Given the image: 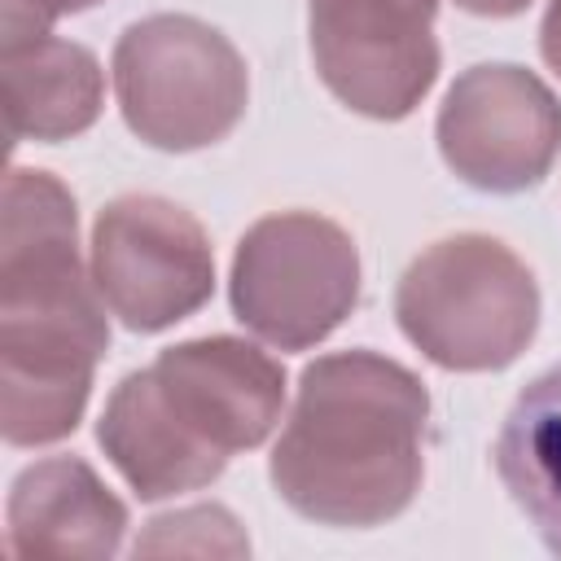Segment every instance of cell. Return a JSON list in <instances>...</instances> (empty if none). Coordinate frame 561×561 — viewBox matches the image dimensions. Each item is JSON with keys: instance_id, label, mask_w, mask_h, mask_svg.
Segmentation results:
<instances>
[{"instance_id": "obj_1", "label": "cell", "mask_w": 561, "mask_h": 561, "mask_svg": "<svg viewBox=\"0 0 561 561\" xmlns=\"http://www.w3.org/2000/svg\"><path fill=\"white\" fill-rule=\"evenodd\" d=\"M75 197L48 171L13 167L0 210V434L44 447L75 434L110 351L105 298L83 276Z\"/></svg>"}, {"instance_id": "obj_2", "label": "cell", "mask_w": 561, "mask_h": 561, "mask_svg": "<svg viewBox=\"0 0 561 561\" xmlns=\"http://www.w3.org/2000/svg\"><path fill=\"white\" fill-rule=\"evenodd\" d=\"M430 394L377 351L320 355L298 377L294 412L272 447L276 495L320 526H381L425 478Z\"/></svg>"}, {"instance_id": "obj_3", "label": "cell", "mask_w": 561, "mask_h": 561, "mask_svg": "<svg viewBox=\"0 0 561 561\" xmlns=\"http://www.w3.org/2000/svg\"><path fill=\"white\" fill-rule=\"evenodd\" d=\"M285 403V368L241 337H193L127 373L96 425L140 500L215 482L228 456L259 447Z\"/></svg>"}, {"instance_id": "obj_4", "label": "cell", "mask_w": 561, "mask_h": 561, "mask_svg": "<svg viewBox=\"0 0 561 561\" xmlns=\"http://www.w3.org/2000/svg\"><path fill=\"white\" fill-rule=\"evenodd\" d=\"M403 337L451 373L508 368L539 329V285L495 237L460 232L421 250L394 289Z\"/></svg>"}, {"instance_id": "obj_5", "label": "cell", "mask_w": 561, "mask_h": 561, "mask_svg": "<svg viewBox=\"0 0 561 561\" xmlns=\"http://www.w3.org/2000/svg\"><path fill=\"white\" fill-rule=\"evenodd\" d=\"M110 70L127 127L167 153L224 140L250 101V75L232 39L188 13L131 22Z\"/></svg>"}, {"instance_id": "obj_6", "label": "cell", "mask_w": 561, "mask_h": 561, "mask_svg": "<svg viewBox=\"0 0 561 561\" xmlns=\"http://www.w3.org/2000/svg\"><path fill=\"white\" fill-rule=\"evenodd\" d=\"M232 316L280 351L324 342L359 302V250L351 232L311 210L259 219L228 280Z\"/></svg>"}, {"instance_id": "obj_7", "label": "cell", "mask_w": 561, "mask_h": 561, "mask_svg": "<svg viewBox=\"0 0 561 561\" xmlns=\"http://www.w3.org/2000/svg\"><path fill=\"white\" fill-rule=\"evenodd\" d=\"M92 280L131 333L171 329L215 289L210 237L167 197H114L92 224Z\"/></svg>"}, {"instance_id": "obj_8", "label": "cell", "mask_w": 561, "mask_h": 561, "mask_svg": "<svg viewBox=\"0 0 561 561\" xmlns=\"http://www.w3.org/2000/svg\"><path fill=\"white\" fill-rule=\"evenodd\" d=\"M438 0H307L324 88L364 118H408L438 79Z\"/></svg>"}, {"instance_id": "obj_9", "label": "cell", "mask_w": 561, "mask_h": 561, "mask_svg": "<svg viewBox=\"0 0 561 561\" xmlns=\"http://www.w3.org/2000/svg\"><path fill=\"white\" fill-rule=\"evenodd\" d=\"M443 162L482 193L535 188L561 149V101L552 88L508 61L469 66L438 110Z\"/></svg>"}, {"instance_id": "obj_10", "label": "cell", "mask_w": 561, "mask_h": 561, "mask_svg": "<svg viewBox=\"0 0 561 561\" xmlns=\"http://www.w3.org/2000/svg\"><path fill=\"white\" fill-rule=\"evenodd\" d=\"M127 530L123 500L79 456H53L13 478L9 557H114Z\"/></svg>"}, {"instance_id": "obj_11", "label": "cell", "mask_w": 561, "mask_h": 561, "mask_svg": "<svg viewBox=\"0 0 561 561\" xmlns=\"http://www.w3.org/2000/svg\"><path fill=\"white\" fill-rule=\"evenodd\" d=\"M0 83H4V131L9 140H70L101 118L105 79L101 61L57 35H26L4 39L0 53Z\"/></svg>"}, {"instance_id": "obj_12", "label": "cell", "mask_w": 561, "mask_h": 561, "mask_svg": "<svg viewBox=\"0 0 561 561\" xmlns=\"http://www.w3.org/2000/svg\"><path fill=\"white\" fill-rule=\"evenodd\" d=\"M495 473L539 539L561 557V364L513 399L495 438Z\"/></svg>"}, {"instance_id": "obj_13", "label": "cell", "mask_w": 561, "mask_h": 561, "mask_svg": "<svg viewBox=\"0 0 561 561\" xmlns=\"http://www.w3.org/2000/svg\"><path fill=\"white\" fill-rule=\"evenodd\" d=\"M171 552H193V557H245L250 543L237 530V517L219 504L184 508L171 517H153L149 530L136 539V557H171Z\"/></svg>"}, {"instance_id": "obj_14", "label": "cell", "mask_w": 561, "mask_h": 561, "mask_svg": "<svg viewBox=\"0 0 561 561\" xmlns=\"http://www.w3.org/2000/svg\"><path fill=\"white\" fill-rule=\"evenodd\" d=\"M92 4H101V0H4L0 26H4V39H26V35H44L57 18L83 13Z\"/></svg>"}, {"instance_id": "obj_15", "label": "cell", "mask_w": 561, "mask_h": 561, "mask_svg": "<svg viewBox=\"0 0 561 561\" xmlns=\"http://www.w3.org/2000/svg\"><path fill=\"white\" fill-rule=\"evenodd\" d=\"M539 48H543V61L561 75V0H548L543 26H539Z\"/></svg>"}]
</instances>
